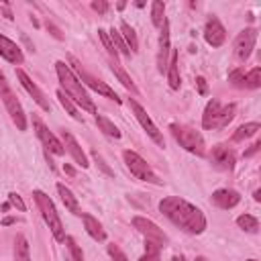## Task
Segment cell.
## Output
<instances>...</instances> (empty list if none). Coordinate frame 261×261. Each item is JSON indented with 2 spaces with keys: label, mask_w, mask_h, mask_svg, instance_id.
<instances>
[{
  "label": "cell",
  "mask_w": 261,
  "mask_h": 261,
  "mask_svg": "<svg viewBox=\"0 0 261 261\" xmlns=\"http://www.w3.org/2000/svg\"><path fill=\"white\" fill-rule=\"evenodd\" d=\"M247 261H257V259H247Z\"/></svg>",
  "instance_id": "681fc988"
},
{
  "label": "cell",
  "mask_w": 261,
  "mask_h": 261,
  "mask_svg": "<svg viewBox=\"0 0 261 261\" xmlns=\"http://www.w3.org/2000/svg\"><path fill=\"white\" fill-rule=\"evenodd\" d=\"M33 198H35L37 208H39V212H41L45 224L49 226L53 239L61 243V241L65 239V232H63V222H61V218H59V214H57V210H55L53 200H51L45 192H41V190H35V192H33Z\"/></svg>",
  "instance_id": "277c9868"
},
{
  "label": "cell",
  "mask_w": 261,
  "mask_h": 261,
  "mask_svg": "<svg viewBox=\"0 0 261 261\" xmlns=\"http://www.w3.org/2000/svg\"><path fill=\"white\" fill-rule=\"evenodd\" d=\"M63 171H65V173H69V175H73V173H75V171H73L69 165H63Z\"/></svg>",
  "instance_id": "f6af8a7d"
},
{
  "label": "cell",
  "mask_w": 261,
  "mask_h": 261,
  "mask_svg": "<svg viewBox=\"0 0 261 261\" xmlns=\"http://www.w3.org/2000/svg\"><path fill=\"white\" fill-rule=\"evenodd\" d=\"M98 37H100V41H102V45H104L106 53L110 55V61H118V53H116L114 45L110 43V37H108V33H106L104 29H98Z\"/></svg>",
  "instance_id": "836d02e7"
},
{
  "label": "cell",
  "mask_w": 261,
  "mask_h": 261,
  "mask_svg": "<svg viewBox=\"0 0 261 261\" xmlns=\"http://www.w3.org/2000/svg\"><path fill=\"white\" fill-rule=\"evenodd\" d=\"M253 198L259 202V200H261V190H255V192H253Z\"/></svg>",
  "instance_id": "bcb514c9"
},
{
  "label": "cell",
  "mask_w": 261,
  "mask_h": 261,
  "mask_svg": "<svg viewBox=\"0 0 261 261\" xmlns=\"http://www.w3.org/2000/svg\"><path fill=\"white\" fill-rule=\"evenodd\" d=\"M228 82H230L232 86H237V88H243V82H245V69H243V67L232 69V71L228 73Z\"/></svg>",
  "instance_id": "d590c367"
},
{
  "label": "cell",
  "mask_w": 261,
  "mask_h": 261,
  "mask_svg": "<svg viewBox=\"0 0 261 261\" xmlns=\"http://www.w3.org/2000/svg\"><path fill=\"white\" fill-rule=\"evenodd\" d=\"M159 210L165 218H169L175 226H179L181 230L190 232V234H200L206 228V216L204 212L190 204L188 200L179 198V196H167L159 202Z\"/></svg>",
  "instance_id": "6da1fadb"
},
{
  "label": "cell",
  "mask_w": 261,
  "mask_h": 261,
  "mask_svg": "<svg viewBox=\"0 0 261 261\" xmlns=\"http://www.w3.org/2000/svg\"><path fill=\"white\" fill-rule=\"evenodd\" d=\"M14 261H31V253H29V241L18 234L14 241Z\"/></svg>",
  "instance_id": "83f0119b"
},
{
  "label": "cell",
  "mask_w": 261,
  "mask_h": 261,
  "mask_svg": "<svg viewBox=\"0 0 261 261\" xmlns=\"http://www.w3.org/2000/svg\"><path fill=\"white\" fill-rule=\"evenodd\" d=\"M122 157H124V163H126L128 171H130L137 179H141V181H149V184H155V186H161V179L157 177V173L151 169V165H149L139 153L126 149V151L122 153Z\"/></svg>",
  "instance_id": "52a82bcc"
},
{
  "label": "cell",
  "mask_w": 261,
  "mask_h": 261,
  "mask_svg": "<svg viewBox=\"0 0 261 261\" xmlns=\"http://www.w3.org/2000/svg\"><path fill=\"white\" fill-rule=\"evenodd\" d=\"M196 261H208L206 257H196Z\"/></svg>",
  "instance_id": "c3c4849f"
},
{
  "label": "cell",
  "mask_w": 261,
  "mask_h": 261,
  "mask_svg": "<svg viewBox=\"0 0 261 261\" xmlns=\"http://www.w3.org/2000/svg\"><path fill=\"white\" fill-rule=\"evenodd\" d=\"M128 104H130V110L135 112V118H137V120H139V124L145 128V133H147V135H149V137H151V139H153V141H155L159 147H163V145H165L163 135H161V130L155 126V122L151 120V116L147 114V110H145V108H143V106H141L137 100H130Z\"/></svg>",
  "instance_id": "30bf717a"
},
{
  "label": "cell",
  "mask_w": 261,
  "mask_h": 261,
  "mask_svg": "<svg viewBox=\"0 0 261 261\" xmlns=\"http://www.w3.org/2000/svg\"><path fill=\"white\" fill-rule=\"evenodd\" d=\"M63 243L67 245V249H69V253H71V259H73V261H84V253H82V249L77 247V243H75V239H73V237H65V239H63Z\"/></svg>",
  "instance_id": "e575fe53"
},
{
  "label": "cell",
  "mask_w": 261,
  "mask_h": 261,
  "mask_svg": "<svg viewBox=\"0 0 261 261\" xmlns=\"http://www.w3.org/2000/svg\"><path fill=\"white\" fill-rule=\"evenodd\" d=\"M92 8H94L96 12H100V14H104V12L108 10V4H106L104 0H96V2H92Z\"/></svg>",
  "instance_id": "60d3db41"
},
{
  "label": "cell",
  "mask_w": 261,
  "mask_h": 261,
  "mask_svg": "<svg viewBox=\"0 0 261 261\" xmlns=\"http://www.w3.org/2000/svg\"><path fill=\"white\" fill-rule=\"evenodd\" d=\"M108 37H110V43L114 45L116 53H122L124 57H130V49H128V45L124 43V39H122L120 31H116V29H110V31H108Z\"/></svg>",
  "instance_id": "f1b7e54d"
},
{
  "label": "cell",
  "mask_w": 261,
  "mask_h": 261,
  "mask_svg": "<svg viewBox=\"0 0 261 261\" xmlns=\"http://www.w3.org/2000/svg\"><path fill=\"white\" fill-rule=\"evenodd\" d=\"M259 149H261V141H255V143H253V145H251V147L245 151V157H251V155H255Z\"/></svg>",
  "instance_id": "7bdbcfd3"
},
{
  "label": "cell",
  "mask_w": 261,
  "mask_h": 261,
  "mask_svg": "<svg viewBox=\"0 0 261 261\" xmlns=\"http://www.w3.org/2000/svg\"><path fill=\"white\" fill-rule=\"evenodd\" d=\"M61 139H63L65 151L73 157V161H75L80 167H88V165H90V163H88V157H86V153L82 151V147H80V143L75 141V137H73L69 130H63V133H61Z\"/></svg>",
  "instance_id": "e0dca14e"
},
{
  "label": "cell",
  "mask_w": 261,
  "mask_h": 261,
  "mask_svg": "<svg viewBox=\"0 0 261 261\" xmlns=\"http://www.w3.org/2000/svg\"><path fill=\"white\" fill-rule=\"evenodd\" d=\"M133 226H135L145 239L155 241V243H159L161 247L167 245V234H165L153 220H149V218H145V216H135V218H133Z\"/></svg>",
  "instance_id": "8fae6325"
},
{
  "label": "cell",
  "mask_w": 261,
  "mask_h": 261,
  "mask_svg": "<svg viewBox=\"0 0 261 261\" xmlns=\"http://www.w3.org/2000/svg\"><path fill=\"white\" fill-rule=\"evenodd\" d=\"M0 98H2V102H4V106H6V110H8V114H10L12 122L16 124V128H18V130H27V116H24V110H22V106H20L16 94H14L12 88L8 86V82H6L4 73H2V69H0Z\"/></svg>",
  "instance_id": "8992f818"
},
{
  "label": "cell",
  "mask_w": 261,
  "mask_h": 261,
  "mask_svg": "<svg viewBox=\"0 0 261 261\" xmlns=\"http://www.w3.org/2000/svg\"><path fill=\"white\" fill-rule=\"evenodd\" d=\"M120 35H122L124 43L128 45L130 53H137V51H139V39H137V33H135V29H133L128 22H124V20H120Z\"/></svg>",
  "instance_id": "603a6c76"
},
{
  "label": "cell",
  "mask_w": 261,
  "mask_h": 261,
  "mask_svg": "<svg viewBox=\"0 0 261 261\" xmlns=\"http://www.w3.org/2000/svg\"><path fill=\"white\" fill-rule=\"evenodd\" d=\"M0 57H4L12 65H20L24 61L22 49L14 41H10L6 35H2V33H0Z\"/></svg>",
  "instance_id": "2e32d148"
},
{
  "label": "cell",
  "mask_w": 261,
  "mask_h": 261,
  "mask_svg": "<svg viewBox=\"0 0 261 261\" xmlns=\"http://www.w3.org/2000/svg\"><path fill=\"white\" fill-rule=\"evenodd\" d=\"M57 98H59L61 106L67 110V114H69L71 118H75V120H80V122L84 120V118H82V114H80V108H77V104H75V102H73V100H71V98H69V96L63 92V90H59V92H57Z\"/></svg>",
  "instance_id": "d4e9b609"
},
{
  "label": "cell",
  "mask_w": 261,
  "mask_h": 261,
  "mask_svg": "<svg viewBox=\"0 0 261 261\" xmlns=\"http://www.w3.org/2000/svg\"><path fill=\"white\" fill-rule=\"evenodd\" d=\"M167 82L171 90H179L181 80H179V65H177V51H171V61L167 63Z\"/></svg>",
  "instance_id": "7402d4cb"
},
{
  "label": "cell",
  "mask_w": 261,
  "mask_h": 261,
  "mask_svg": "<svg viewBox=\"0 0 261 261\" xmlns=\"http://www.w3.org/2000/svg\"><path fill=\"white\" fill-rule=\"evenodd\" d=\"M210 161L216 169H222V171H232L234 163H237V155H234V149L228 147V145H214L212 151H210Z\"/></svg>",
  "instance_id": "4fadbf2b"
},
{
  "label": "cell",
  "mask_w": 261,
  "mask_h": 261,
  "mask_svg": "<svg viewBox=\"0 0 261 261\" xmlns=\"http://www.w3.org/2000/svg\"><path fill=\"white\" fill-rule=\"evenodd\" d=\"M196 86H198V94H200V96H206V94H208V86H206V80H204L202 75L196 77Z\"/></svg>",
  "instance_id": "ab89813d"
},
{
  "label": "cell",
  "mask_w": 261,
  "mask_h": 261,
  "mask_svg": "<svg viewBox=\"0 0 261 261\" xmlns=\"http://www.w3.org/2000/svg\"><path fill=\"white\" fill-rule=\"evenodd\" d=\"M169 128L173 133L175 141L186 151H190V153H194L198 157H204L206 155V143H204V137L200 135V130H196V128H192L188 124H175V122Z\"/></svg>",
  "instance_id": "5b68a950"
},
{
  "label": "cell",
  "mask_w": 261,
  "mask_h": 261,
  "mask_svg": "<svg viewBox=\"0 0 261 261\" xmlns=\"http://www.w3.org/2000/svg\"><path fill=\"white\" fill-rule=\"evenodd\" d=\"M2 224H4V226H8V224H14V218H12V216H8V218H4V220H2Z\"/></svg>",
  "instance_id": "ee69618b"
},
{
  "label": "cell",
  "mask_w": 261,
  "mask_h": 261,
  "mask_svg": "<svg viewBox=\"0 0 261 261\" xmlns=\"http://www.w3.org/2000/svg\"><path fill=\"white\" fill-rule=\"evenodd\" d=\"M171 51V43H169V22L165 20V24L161 27V35H159V53H157V69L161 73L167 71V55Z\"/></svg>",
  "instance_id": "ac0fdd59"
},
{
  "label": "cell",
  "mask_w": 261,
  "mask_h": 261,
  "mask_svg": "<svg viewBox=\"0 0 261 261\" xmlns=\"http://www.w3.org/2000/svg\"><path fill=\"white\" fill-rule=\"evenodd\" d=\"M47 31H49V33H51V35H53V37H55L57 41H61V39H63V35L59 33V29H57L55 24H51V22H47Z\"/></svg>",
  "instance_id": "b9f144b4"
},
{
  "label": "cell",
  "mask_w": 261,
  "mask_h": 261,
  "mask_svg": "<svg viewBox=\"0 0 261 261\" xmlns=\"http://www.w3.org/2000/svg\"><path fill=\"white\" fill-rule=\"evenodd\" d=\"M108 253H110V257H112L114 261H128V259H126V255L122 253V249H120L118 245H114V243H110V245H108Z\"/></svg>",
  "instance_id": "8d00e7d4"
},
{
  "label": "cell",
  "mask_w": 261,
  "mask_h": 261,
  "mask_svg": "<svg viewBox=\"0 0 261 261\" xmlns=\"http://www.w3.org/2000/svg\"><path fill=\"white\" fill-rule=\"evenodd\" d=\"M255 43H257V29H245L237 35L234 39V57L239 61H247L251 51L255 49Z\"/></svg>",
  "instance_id": "7c38bea8"
},
{
  "label": "cell",
  "mask_w": 261,
  "mask_h": 261,
  "mask_svg": "<svg viewBox=\"0 0 261 261\" xmlns=\"http://www.w3.org/2000/svg\"><path fill=\"white\" fill-rule=\"evenodd\" d=\"M259 128H261V124H259V122H247V124H241V126L234 130V135H232V141H234V143H239V141H245V139L253 137V135H255Z\"/></svg>",
  "instance_id": "4316f807"
},
{
  "label": "cell",
  "mask_w": 261,
  "mask_h": 261,
  "mask_svg": "<svg viewBox=\"0 0 261 261\" xmlns=\"http://www.w3.org/2000/svg\"><path fill=\"white\" fill-rule=\"evenodd\" d=\"M92 157H94V161H96V165H98V167H100V169H102V171H104L106 175H110V177L114 175V171H112V169H110V167L106 165V161H104V159H102V157H100V155H98L96 151L92 153Z\"/></svg>",
  "instance_id": "f35d334b"
},
{
  "label": "cell",
  "mask_w": 261,
  "mask_h": 261,
  "mask_svg": "<svg viewBox=\"0 0 261 261\" xmlns=\"http://www.w3.org/2000/svg\"><path fill=\"white\" fill-rule=\"evenodd\" d=\"M69 63L73 65V69L77 71V80H82L88 88H92L94 92H98L100 96H106V98H110V100H114L116 104H120V98H118V94L106 84V82H102V80H96L94 75H90L88 71H84L82 69V65H80V61L75 59V57H69Z\"/></svg>",
  "instance_id": "ba28073f"
},
{
  "label": "cell",
  "mask_w": 261,
  "mask_h": 261,
  "mask_svg": "<svg viewBox=\"0 0 261 261\" xmlns=\"http://www.w3.org/2000/svg\"><path fill=\"white\" fill-rule=\"evenodd\" d=\"M165 4L163 2H159V0H153L151 2V22L157 27V29H161L163 24H165Z\"/></svg>",
  "instance_id": "484cf974"
},
{
  "label": "cell",
  "mask_w": 261,
  "mask_h": 261,
  "mask_svg": "<svg viewBox=\"0 0 261 261\" xmlns=\"http://www.w3.org/2000/svg\"><path fill=\"white\" fill-rule=\"evenodd\" d=\"M110 69H112V73H114V75L120 80V84H122L126 90H130V92H137V86L133 84V80L126 75V71L120 67V63H118V61H110Z\"/></svg>",
  "instance_id": "f546056e"
},
{
  "label": "cell",
  "mask_w": 261,
  "mask_h": 261,
  "mask_svg": "<svg viewBox=\"0 0 261 261\" xmlns=\"http://www.w3.org/2000/svg\"><path fill=\"white\" fill-rule=\"evenodd\" d=\"M4 14H6V18H12V12L8 8H4Z\"/></svg>",
  "instance_id": "7dc6e473"
},
{
  "label": "cell",
  "mask_w": 261,
  "mask_h": 261,
  "mask_svg": "<svg viewBox=\"0 0 261 261\" xmlns=\"http://www.w3.org/2000/svg\"><path fill=\"white\" fill-rule=\"evenodd\" d=\"M237 224H239L243 230H247V232H257V230H259V220H257L255 216H251V214H241V216L237 218Z\"/></svg>",
  "instance_id": "d6a6232c"
},
{
  "label": "cell",
  "mask_w": 261,
  "mask_h": 261,
  "mask_svg": "<svg viewBox=\"0 0 261 261\" xmlns=\"http://www.w3.org/2000/svg\"><path fill=\"white\" fill-rule=\"evenodd\" d=\"M31 122H33V128H35V133H37V137H39V141L45 145V149L47 151H51V153H55V155H63L65 153V147H63V143L45 126V122L37 116V114H33V118H31Z\"/></svg>",
  "instance_id": "9c48e42d"
},
{
  "label": "cell",
  "mask_w": 261,
  "mask_h": 261,
  "mask_svg": "<svg viewBox=\"0 0 261 261\" xmlns=\"http://www.w3.org/2000/svg\"><path fill=\"white\" fill-rule=\"evenodd\" d=\"M57 192H59V196H61V202L65 204V208H67L71 214H75V216H82V214H84L82 208H80L77 198L73 196V192H71L69 188H65L63 184H57Z\"/></svg>",
  "instance_id": "44dd1931"
},
{
  "label": "cell",
  "mask_w": 261,
  "mask_h": 261,
  "mask_svg": "<svg viewBox=\"0 0 261 261\" xmlns=\"http://www.w3.org/2000/svg\"><path fill=\"white\" fill-rule=\"evenodd\" d=\"M96 124H98V128L106 135V137H112V139H120V130H118V126L110 120V118H106L104 114H96Z\"/></svg>",
  "instance_id": "cb8c5ba5"
},
{
  "label": "cell",
  "mask_w": 261,
  "mask_h": 261,
  "mask_svg": "<svg viewBox=\"0 0 261 261\" xmlns=\"http://www.w3.org/2000/svg\"><path fill=\"white\" fill-rule=\"evenodd\" d=\"M55 71H57V77H59V84H61V90L77 104V106H82L84 110H88V112H92L94 116L98 114V110H96V106H94V102H92V98H90V94L86 92V88H84V84L77 80V75H73V71H71V67L69 65H65V61H57L55 63Z\"/></svg>",
  "instance_id": "7a4b0ae2"
},
{
  "label": "cell",
  "mask_w": 261,
  "mask_h": 261,
  "mask_svg": "<svg viewBox=\"0 0 261 261\" xmlns=\"http://www.w3.org/2000/svg\"><path fill=\"white\" fill-rule=\"evenodd\" d=\"M8 204H12L14 208H18L20 212H24V210H27V206H24L22 198H20L16 192H10V194H8Z\"/></svg>",
  "instance_id": "74e56055"
},
{
  "label": "cell",
  "mask_w": 261,
  "mask_h": 261,
  "mask_svg": "<svg viewBox=\"0 0 261 261\" xmlns=\"http://www.w3.org/2000/svg\"><path fill=\"white\" fill-rule=\"evenodd\" d=\"M204 39L210 47H220L224 41H226V31L222 27V22L218 20V16H210L206 20V27H204Z\"/></svg>",
  "instance_id": "5bb4252c"
},
{
  "label": "cell",
  "mask_w": 261,
  "mask_h": 261,
  "mask_svg": "<svg viewBox=\"0 0 261 261\" xmlns=\"http://www.w3.org/2000/svg\"><path fill=\"white\" fill-rule=\"evenodd\" d=\"M239 202H241L239 192L228 190V188L216 190V192L212 194V204H214L216 208H220V210H230V208H234Z\"/></svg>",
  "instance_id": "d6986e66"
},
{
  "label": "cell",
  "mask_w": 261,
  "mask_h": 261,
  "mask_svg": "<svg viewBox=\"0 0 261 261\" xmlns=\"http://www.w3.org/2000/svg\"><path fill=\"white\" fill-rule=\"evenodd\" d=\"M237 106L234 104H220L216 98L208 100L204 114H202V126L212 130V128H224L228 126V122L234 118Z\"/></svg>",
  "instance_id": "3957f363"
},
{
  "label": "cell",
  "mask_w": 261,
  "mask_h": 261,
  "mask_svg": "<svg viewBox=\"0 0 261 261\" xmlns=\"http://www.w3.org/2000/svg\"><path fill=\"white\" fill-rule=\"evenodd\" d=\"M161 249H163V247H161L159 243L145 239V255H143L139 261H161V255H159Z\"/></svg>",
  "instance_id": "4dcf8cb0"
},
{
  "label": "cell",
  "mask_w": 261,
  "mask_h": 261,
  "mask_svg": "<svg viewBox=\"0 0 261 261\" xmlns=\"http://www.w3.org/2000/svg\"><path fill=\"white\" fill-rule=\"evenodd\" d=\"M82 220H84V228H86V232L94 239V241H106V230H104V226L98 222V218H94L92 214H82Z\"/></svg>",
  "instance_id": "ffe728a7"
},
{
  "label": "cell",
  "mask_w": 261,
  "mask_h": 261,
  "mask_svg": "<svg viewBox=\"0 0 261 261\" xmlns=\"http://www.w3.org/2000/svg\"><path fill=\"white\" fill-rule=\"evenodd\" d=\"M261 86V67H253L249 73H245V82H243V88H249V90H257Z\"/></svg>",
  "instance_id": "1f68e13d"
},
{
  "label": "cell",
  "mask_w": 261,
  "mask_h": 261,
  "mask_svg": "<svg viewBox=\"0 0 261 261\" xmlns=\"http://www.w3.org/2000/svg\"><path fill=\"white\" fill-rule=\"evenodd\" d=\"M16 77H18L20 86L31 94V98H33V100H35V102H37L45 112H49V110H51V104H49V100L45 98V94L41 92V88H39V86H37V84H35V82H33V80L22 71V69H16Z\"/></svg>",
  "instance_id": "9a60e30c"
}]
</instances>
